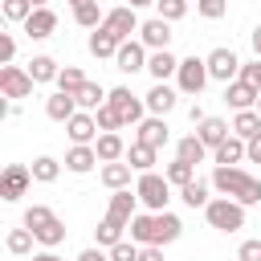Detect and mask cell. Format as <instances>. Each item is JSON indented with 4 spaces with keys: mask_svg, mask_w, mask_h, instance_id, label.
Wrapping results in <instances>:
<instances>
[{
    "mask_svg": "<svg viewBox=\"0 0 261 261\" xmlns=\"http://www.w3.org/2000/svg\"><path fill=\"white\" fill-rule=\"evenodd\" d=\"M147 57H151V49H147L139 37H130V41L118 45V53H114V69H122V73H139V69H147Z\"/></svg>",
    "mask_w": 261,
    "mask_h": 261,
    "instance_id": "cell-10",
    "label": "cell"
},
{
    "mask_svg": "<svg viewBox=\"0 0 261 261\" xmlns=\"http://www.w3.org/2000/svg\"><path fill=\"white\" fill-rule=\"evenodd\" d=\"M249 41H253V53H257V57H261V24H257V29H253V33H249Z\"/></svg>",
    "mask_w": 261,
    "mask_h": 261,
    "instance_id": "cell-55",
    "label": "cell"
},
{
    "mask_svg": "<svg viewBox=\"0 0 261 261\" xmlns=\"http://www.w3.org/2000/svg\"><path fill=\"white\" fill-rule=\"evenodd\" d=\"M135 212H139V192H130V188L110 192V204H106V216H110V220H118V224H126V228H130Z\"/></svg>",
    "mask_w": 261,
    "mask_h": 261,
    "instance_id": "cell-11",
    "label": "cell"
},
{
    "mask_svg": "<svg viewBox=\"0 0 261 261\" xmlns=\"http://www.w3.org/2000/svg\"><path fill=\"white\" fill-rule=\"evenodd\" d=\"M94 118H98V126L102 130H122V122H118V114H114V106L106 102V106H98L94 110Z\"/></svg>",
    "mask_w": 261,
    "mask_h": 261,
    "instance_id": "cell-46",
    "label": "cell"
},
{
    "mask_svg": "<svg viewBox=\"0 0 261 261\" xmlns=\"http://www.w3.org/2000/svg\"><path fill=\"white\" fill-rule=\"evenodd\" d=\"M130 8H147V4H155V0H126Z\"/></svg>",
    "mask_w": 261,
    "mask_h": 261,
    "instance_id": "cell-56",
    "label": "cell"
},
{
    "mask_svg": "<svg viewBox=\"0 0 261 261\" xmlns=\"http://www.w3.org/2000/svg\"><path fill=\"white\" fill-rule=\"evenodd\" d=\"M77 110H82V106H77V98H73V94H65V90H57V94H49V98H45V114H49L53 122H69Z\"/></svg>",
    "mask_w": 261,
    "mask_h": 261,
    "instance_id": "cell-21",
    "label": "cell"
},
{
    "mask_svg": "<svg viewBox=\"0 0 261 261\" xmlns=\"http://www.w3.org/2000/svg\"><path fill=\"white\" fill-rule=\"evenodd\" d=\"M208 192H212V179H192V184L179 188V200H184L188 208H208V200H212Z\"/></svg>",
    "mask_w": 261,
    "mask_h": 261,
    "instance_id": "cell-28",
    "label": "cell"
},
{
    "mask_svg": "<svg viewBox=\"0 0 261 261\" xmlns=\"http://www.w3.org/2000/svg\"><path fill=\"white\" fill-rule=\"evenodd\" d=\"M0 12H4V20H8V24H24V20L33 16V0H4V4H0Z\"/></svg>",
    "mask_w": 261,
    "mask_h": 261,
    "instance_id": "cell-41",
    "label": "cell"
},
{
    "mask_svg": "<svg viewBox=\"0 0 261 261\" xmlns=\"http://www.w3.org/2000/svg\"><path fill=\"white\" fill-rule=\"evenodd\" d=\"M33 73L24 65H0V94L8 102H20V98H33Z\"/></svg>",
    "mask_w": 261,
    "mask_h": 261,
    "instance_id": "cell-6",
    "label": "cell"
},
{
    "mask_svg": "<svg viewBox=\"0 0 261 261\" xmlns=\"http://www.w3.org/2000/svg\"><path fill=\"white\" fill-rule=\"evenodd\" d=\"M237 261H261V241H257V237L241 241V249H237Z\"/></svg>",
    "mask_w": 261,
    "mask_h": 261,
    "instance_id": "cell-47",
    "label": "cell"
},
{
    "mask_svg": "<svg viewBox=\"0 0 261 261\" xmlns=\"http://www.w3.org/2000/svg\"><path fill=\"white\" fill-rule=\"evenodd\" d=\"M139 261H163V245H143L139 249Z\"/></svg>",
    "mask_w": 261,
    "mask_h": 261,
    "instance_id": "cell-51",
    "label": "cell"
},
{
    "mask_svg": "<svg viewBox=\"0 0 261 261\" xmlns=\"http://www.w3.org/2000/svg\"><path fill=\"white\" fill-rule=\"evenodd\" d=\"M29 184H33V167H24V163H8L4 167V175H0V200H20L24 192H29Z\"/></svg>",
    "mask_w": 261,
    "mask_h": 261,
    "instance_id": "cell-8",
    "label": "cell"
},
{
    "mask_svg": "<svg viewBox=\"0 0 261 261\" xmlns=\"http://www.w3.org/2000/svg\"><path fill=\"white\" fill-rule=\"evenodd\" d=\"M139 241H118V245H110V261H139Z\"/></svg>",
    "mask_w": 261,
    "mask_h": 261,
    "instance_id": "cell-43",
    "label": "cell"
},
{
    "mask_svg": "<svg viewBox=\"0 0 261 261\" xmlns=\"http://www.w3.org/2000/svg\"><path fill=\"white\" fill-rule=\"evenodd\" d=\"M208 179H212V188H216L220 196H232V200H241L245 208L261 204V179H253L245 167H216Z\"/></svg>",
    "mask_w": 261,
    "mask_h": 261,
    "instance_id": "cell-1",
    "label": "cell"
},
{
    "mask_svg": "<svg viewBox=\"0 0 261 261\" xmlns=\"http://www.w3.org/2000/svg\"><path fill=\"white\" fill-rule=\"evenodd\" d=\"M73 20H77L82 29H98V24L106 20V12L98 8V0H86V4H77V8H73Z\"/></svg>",
    "mask_w": 261,
    "mask_h": 261,
    "instance_id": "cell-38",
    "label": "cell"
},
{
    "mask_svg": "<svg viewBox=\"0 0 261 261\" xmlns=\"http://www.w3.org/2000/svg\"><path fill=\"white\" fill-rule=\"evenodd\" d=\"M188 118H192V126H196V122H204L208 114H204V106H200V102H192V106H188Z\"/></svg>",
    "mask_w": 261,
    "mask_h": 261,
    "instance_id": "cell-53",
    "label": "cell"
},
{
    "mask_svg": "<svg viewBox=\"0 0 261 261\" xmlns=\"http://www.w3.org/2000/svg\"><path fill=\"white\" fill-rule=\"evenodd\" d=\"M241 77H245L249 86H257V90H261V57H253V61H245V65H241Z\"/></svg>",
    "mask_w": 261,
    "mask_h": 261,
    "instance_id": "cell-49",
    "label": "cell"
},
{
    "mask_svg": "<svg viewBox=\"0 0 261 261\" xmlns=\"http://www.w3.org/2000/svg\"><path fill=\"white\" fill-rule=\"evenodd\" d=\"M135 192H139V204H143L147 212H163L167 200H171V179L159 175V171H139Z\"/></svg>",
    "mask_w": 261,
    "mask_h": 261,
    "instance_id": "cell-3",
    "label": "cell"
},
{
    "mask_svg": "<svg viewBox=\"0 0 261 261\" xmlns=\"http://www.w3.org/2000/svg\"><path fill=\"white\" fill-rule=\"evenodd\" d=\"M126 163H130V167H135V171H155V163H159V151H155V147H147V143H139V139H135V143H130V147H126Z\"/></svg>",
    "mask_w": 261,
    "mask_h": 261,
    "instance_id": "cell-27",
    "label": "cell"
},
{
    "mask_svg": "<svg viewBox=\"0 0 261 261\" xmlns=\"http://www.w3.org/2000/svg\"><path fill=\"white\" fill-rule=\"evenodd\" d=\"M257 110H261V98H257Z\"/></svg>",
    "mask_w": 261,
    "mask_h": 261,
    "instance_id": "cell-59",
    "label": "cell"
},
{
    "mask_svg": "<svg viewBox=\"0 0 261 261\" xmlns=\"http://www.w3.org/2000/svg\"><path fill=\"white\" fill-rule=\"evenodd\" d=\"M171 20H163V16H151V20H143V29H139V41L147 45V49H167L171 45Z\"/></svg>",
    "mask_w": 261,
    "mask_h": 261,
    "instance_id": "cell-15",
    "label": "cell"
},
{
    "mask_svg": "<svg viewBox=\"0 0 261 261\" xmlns=\"http://www.w3.org/2000/svg\"><path fill=\"white\" fill-rule=\"evenodd\" d=\"M257 98H261V90H257V86H249L245 77H237V82H228V86H224V106H232V110H253V106H257Z\"/></svg>",
    "mask_w": 261,
    "mask_h": 261,
    "instance_id": "cell-16",
    "label": "cell"
},
{
    "mask_svg": "<svg viewBox=\"0 0 261 261\" xmlns=\"http://www.w3.org/2000/svg\"><path fill=\"white\" fill-rule=\"evenodd\" d=\"M57 175H61V163H57L53 155H37V159H33V179H37V184H53Z\"/></svg>",
    "mask_w": 261,
    "mask_h": 261,
    "instance_id": "cell-39",
    "label": "cell"
},
{
    "mask_svg": "<svg viewBox=\"0 0 261 261\" xmlns=\"http://www.w3.org/2000/svg\"><path fill=\"white\" fill-rule=\"evenodd\" d=\"M33 241H37V237H33V228H29V224H20V228H12V232H8V241H4V245H8V253H12V257H29V253H33Z\"/></svg>",
    "mask_w": 261,
    "mask_h": 261,
    "instance_id": "cell-36",
    "label": "cell"
},
{
    "mask_svg": "<svg viewBox=\"0 0 261 261\" xmlns=\"http://www.w3.org/2000/svg\"><path fill=\"white\" fill-rule=\"evenodd\" d=\"M49 216H53V208H49V204H29V208H24V220H20V224L37 228V224H45Z\"/></svg>",
    "mask_w": 261,
    "mask_h": 261,
    "instance_id": "cell-45",
    "label": "cell"
},
{
    "mask_svg": "<svg viewBox=\"0 0 261 261\" xmlns=\"http://www.w3.org/2000/svg\"><path fill=\"white\" fill-rule=\"evenodd\" d=\"M175 155L188 159V163H204V159H208V147L200 143V135H184V139L175 143Z\"/></svg>",
    "mask_w": 261,
    "mask_h": 261,
    "instance_id": "cell-34",
    "label": "cell"
},
{
    "mask_svg": "<svg viewBox=\"0 0 261 261\" xmlns=\"http://www.w3.org/2000/svg\"><path fill=\"white\" fill-rule=\"evenodd\" d=\"M86 82H90V77H86L77 65H61V73H57V90H65V94H77Z\"/></svg>",
    "mask_w": 261,
    "mask_h": 261,
    "instance_id": "cell-40",
    "label": "cell"
},
{
    "mask_svg": "<svg viewBox=\"0 0 261 261\" xmlns=\"http://www.w3.org/2000/svg\"><path fill=\"white\" fill-rule=\"evenodd\" d=\"M12 57H16V37L0 33V65H12Z\"/></svg>",
    "mask_w": 261,
    "mask_h": 261,
    "instance_id": "cell-48",
    "label": "cell"
},
{
    "mask_svg": "<svg viewBox=\"0 0 261 261\" xmlns=\"http://www.w3.org/2000/svg\"><path fill=\"white\" fill-rule=\"evenodd\" d=\"M232 135H241L245 143L253 139V135H261V110L253 106V110H237V118H232Z\"/></svg>",
    "mask_w": 261,
    "mask_h": 261,
    "instance_id": "cell-31",
    "label": "cell"
},
{
    "mask_svg": "<svg viewBox=\"0 0 261 261\" xmlns=\"http://www.w3.org/2000/svg\"><path fill=\"white\" fill-rule=\"evenodd\" d=\"M204 216H208V224H212L216 232H241V228H245V204L232 200V196H216V200H208Z\"/></svg>",
    "mask_w": 261,
    "mask_h": 261,
    "instance_id": "cell-2",
    "label": "cell"
},
{
    "mask_svg": "<svg viewBox=\"0 0 261 261\" xmlns=\"http://www.w3.org/2000/svg\"><path fill=\"white\" fill-rule=\"evenodd\" d=\"M245 159H249V163H261V135H253V139H249V147H245Z\"/></svg>",
    "mask_w": 261,
    "mask_h": 261,
    "instance_id": "cell-52",
    "label": "cell"
},
{
    "mask_svg": "<svg viewBox=\"0 0 261 261\" xmlns=\"http://www.w3.org/2000/svg\"><path fill=\"white\" fill-rule=\"evenodd\" d=\"M20 29H24L33 41H45V37L57 33V12H53V8H33V16H29Z\"/></svg>",
    "mask_w": 261,
    "mask_h": 261,
    "instance_id": "cell-17",
    "label": "cell"
},
{
    "mask_svg": "<svg viewBox=\"0 0 261 261\" xmlns=\"http://www.w3.org/2000/svg\"><path fill=\"white\" fill-rule=\"evenodd\" d=\"M212 82V73H208V61L204 57H179V69H175V90L179 94H188V98H200L204 94V86Z\"/></svg>",
    "mask_w": 261,
    "mask_h": 261,
    "instance_id": "cell-4",
    "label": "cell"
},
{
    "mask_svg": "<svg viewBox=\"0 0 261 261\" xmlns=\"http://www.w3.org/2000/svg\"><path fill=\"white\" fill-rule=\"evenodd\" d=\"M73 98H77V106H82V110H98V106H106L110 90H102L98 82H86V86H82V90H77Z\"/></svg>",
    "mask_w": 261,
    "mask_h": 261,
    "instance_id": "cell-33",
    "label": "cell"
},
{
    "mask_svg": "<svg viewBox=\"0 0 261 261\" xmlns=\"http://www.w3.org/2000/svg\"><path fill=\"white\" fill-rule=\"evenodd\" d=\"M29 73H33V82H57V73H61V65H57V57H49V53H37L29 65H24Z\"/></svg>",
    "mask_w": 261,
    "mask_h": 261,
    "instance_id": "cell-30",
    "label": "cell"
},
{
    "mask_svg": "<svg viewBox=\"0 0 261 261\" xmlns=\"http://www.w3.org/2000/svg\"><path fill=\"white\" fill-rule=\"evenodd\" d=\"M122 228H126V224H118V220L102 216V220H98V228H94V241H98L102 249H110V245H118V241H122Z\"/></svg>",
    "mask_w": 261,
    "mask_h": 261,
    "instance_id": "cell-37",
    "label": "cell"
},
{
    "mask_svg": "<svg viewBox=\"0 0 261 261\" xmlns=\"http://www.w3.org/2000/svg\"><path fill=\"white\" fill-rule=\"evenodd\" d=\"M143 102H147V114H171L175 110V102H179V90H171L167 82H155L147 94H143Z\"/></svg>",
    "mask_w": 261,
    "mask_h": 261,
    "instance_id": "cell-13",
    "label": "cell"
},
{
    "mask_svg": "<svg viewBox=\"0 0 261 261\" xmlns=\"http://www.w3.org/2000/svg\"><path fill=\"white\" fill-rule=\"evenodd\" d=\"M155 12H159L163 20H171V24H175V20H184V16H188V0H155Z\"/></svg>",
    "mask_w": 261,
    "mask_h": 261,
    "instance_id": "cell-42",
    "label": "cell"
},
{
    "mask_svg": "<svg viewBox=\"0 0 261 261\" xmlns=\"http://www.w3.org/2000/svg\"><path fill=\"white\" fill-rule=\"evenodd\" d=\"M69 4H73V8H77V4H86V0H69Z\"/></svg>",
    "mask_w": 261,
    "mask_h": 261,
    "instance_id": "cell-58",
    "label": "cell"
},
{
    "mask_svg": "<svg viewBox=\"0 0 261 261\" xmlns=\"http://www.w3.org/2000/svg\"><path fill=\"white\" fill-rule=\"evenodd\" d=\"M118 41H130V33H139L143 29V20H139V8H130V4H118V8H110L106 12V20H102Z\"/></svg>",
    "mask_w": 261,
    "mask_h": 261,
    "instance_id": "cell-9",
    "label": "cell"
},
{
    "mask_svg": "<svg viewBox=\"0 0 261 261\" xmlns=\"http://www.w3.org/2000/svg\"><path fill=\"white\" fill-rule=\"evenodd\" d=\"M139 143H147V147H167V139H171V126H167V118L163 114H147L143 122H139V135H135Z\"/></svg>",
    "mask_w": 261,
    "mask_h": 261,
    "instance_id": "cell-14",
    "label": "cell"
},
{
    "mask_svg": "<svg viewBox=\"0 0 261 261\" xmlns=\"http://www.w3.org/2000/svg\"><path fill=\"white\" fill-rule=\"evenodd\" d=\"M33 237H37V245H41V249H57V245L65 241V224H61L57 216H49L45 224H37V228H33Z\"/></svg>",
    "mask_w": 261,
    "mask_h": 261,
    "instance_id": "cell-29",
    "label": "cell"
},
{
    "mask_svg": "<svg viewBox=\"0 0 261 261\" xmlns=\"http://www.w3.org/2000/svg\"><path fill=\"white\" fill-rule=\"evenodd\" d=\"M94 163H102V159H98V151H94V143H73V147L65 151V167H69L73 175L94 171Z\"/></svg>",
    "mask_w": 261,
    "mask_h": 261,
    "instance_id": "cell-19",
    "label": "cell"
},
{
    "mask_svg": "<svg viewBox=\"0 0 261 261\" xmlns=\"http://www.w3.org/2000/svg\"><path fill=\"white\" fill-rule=\"evenodd\" d=\"M179 232H184V220L175 216V212H155V245H171V241H179Z\"/></svg>",
    "mask_w": 261,
    "mask_h": 261,
    "instance_id": "cell-25",
    "label": "cell"
},
{
    "mask_svg": "<svg viewBox=\"0 0 261 261\" xmlns=\"http://www.w3.org/2000/svg\"><path fill=\"white\" fill-rule=\"evenodd\" d=\"M65 135H69V143H98L102 126H98L94 110H77V114L65 122Z\"/></svg>",
    "mask_w": 261,
    "mask_h": 261,
    "instance_id": "cell-12",
    "label": "cell"
},
{
    "mask_svg": "<svg viewBox=\"0 0 261 261\" xmlns=\"http://www.w3.org/2000/svg\"><path fill=\"white\" fill-rule=\"evenodd\" d=\"M33 261H61V257H57V249H41V253H33Z\"/></svg>",
    "mask_w": 261,
    "mask_h": 261,
    "instance_id": "cell-54",
    "label": "cell"
},
{
    "mask_svg": "<svg viewBox=\"0 0 261 261\" xmlns=\"http://www.w3.org/2000/svg\"><path fill=\"white\" fill-rule=\"evenodd\" d=\"M130 241L155 245V212H135V220H130Z\"/></svg>",
    "mask_w": 261,
    "mask_h": 261,
    "instance_id": "cell-32",
    "label": "cell"
},
{
    "mask_svg": "<svg viewBox=\"0 0 261 261\" xmlns=\"http://www.w3.org/2000/svg\"><path fill=\"white\" fill-rule=\"evenodd\" d=\"M94 151H98V159H102V163L126 159V143H122V135H118V130H102V135H98V143H94Z\"/></svg>",
    "mask_w": 261,
    "mask_h": 261,
    "instance_id": "cell-24",
    "label": "cell"
},
{
    "mask_svg": "<svg viewBox=\"0 0 261 261\" xmlns=\"http://www.w3.org/2000/svg\"><path fill=\"white\" fill-rule=\"evenodd\" d=\"M130 171H135V167H130L126 159H114V163H102V167H98V179H102L110 192H118V188H130Z\"/></svg>",
    "mask_w": 261,
    "mask_h": 261,
    "instance_id": "cell-23",
    "label": "cell"
},
{
    "mask_svg": "<svg viewBox=\"0 0 261 261\" xmlns=\"http://www.w3.org/2000/svg\"><path fill=\"white\" fill-rule=\"evenodd\" d=\"M77 261H110V249H102V245H94V249H82V253H77Z\"/></svg>",
    "mask_w": 261,
    "mask_h": 261,
    "instance_id": "cell-50",
    "label": "cell"
},
{
    "mask_svg": "<svg viewBox=\"0 0 261 261\" xmlns=\"http://www.w3.org/2000/svg\"><path fill=\"white\" fill-rule=\"evenodd\" d=\"M163 175L171 179V188H184V184H192V179H196V163H188V159H179V155H175V159L163 167Z\"/></svg>",
    "mask_w": 261,
    "mask_h": 261,
    "instance_id": "cell-35",
    "label": "cell"
},
{
    "mask_svg": "<svg viewBox=\"0 0 261 261\" xmlns=\"http://www.w3.org/2000/svg\"><path fill=\"white\" fill-rule=\"evenodd\" d=\"M196 12H200L204 20H220V16L228 12V0H196Z\"/></svg>",
    "mask_w": 261,
    "mask_h": 261,
    "instance_id": "cell-44",
    "label": "cell"
},
{
    "mask_svg": "<svg viewBox=\"0 0 261 261\" xmlns=\"http://www.w3.org/2000/svg\"><path fill=\"white\" fill-rule=\"evenodd\" d=\"M175 69H179V57H175L171 49H151V57H147V73H151L155 82L175 77Z\"/></svg>",
    "mask_w": 261,
    "mask_h": 261,
    "instance_id": "cell-20",
    "label": "cell"
},
{
    "mask_svg": "<svg viewBox=\"0 0 261 261\" xmlns=\"http://www.w3.org/2000/svg\"><path fill=\"white\" fill-rule=\"evenodd\" d=\"M86 45H90V53H94V57H114L122 41H118L106 24H98V29H90V41H86Z\"/></svg>",
    "mask_w": 261,
    "mask_h": 261,
    "instance_id": "cell-26",
    "label": "cell"
},
{
    "mask_svg": "<svg viewBox=\"0 0 261 261\" xmlns=\"http://www.w3.org/2000/svg\"><path fill=\"white\" fill-rule=\"evenodd\" d=\"M106 102L114 106V114H118L122 126H139V122L147 118V102H143L139 94H130V86H114Z\"/></svg>",
    "mask_w": 261,
    "mask_h": 261,
    "instance_id": "cell-5",
    "label": "cell"
},
{
    "mask_svg": "<svg viewBox=\"0 0 261 261\" xmlns=\"http://www.w3.org/2000/svg\"><path fill=\"white\" fill-rule=\"evenodd\" d=\"M33 8H49V0H33Z\"/></svg>",
    "mask_w": 261,
    "mask_h": 261,
    "instance_id": "cell-57",
    "label": "cell"
},
{
    "mask_svg": "<svg viewBox=\"0 0 261 261\" xmlns=\"http://www.w3.org/2000/svg\"><path fill=\"white\" fill-rule=\"evenodd\" d=\"M204 61H208V73H212V82H224V86H228V82H237V77H241V65H245V61H241V57H237L228 45L212 49Z\"/></svg>",
    "mask_w": 261,
    "mask_h": 261,
    "instance_id": "cell-7",
    "label": "cell"
},
{
    "mask_svg": "<svg viewBox=\"0 0 261 261\" xmlns=\"http://www.w3.org/2000/svg\"><path fill=\"white\" fill-rule=\"evenodd\" d=\"M196 135H200V143H204L208 151H216V147H220V143H224V139L232 135V126H228L224 118H216V114H208L204 122H196Z\"/></svg>",
    "mask_w": 261,
    "mask_h": 261,
    "instance_id": "cell-18",
    "label": "cell"
},
{
    "mask_svg": "<svg viewBox=\"0 0 261 261\" xmlns=\"http://www.w3.org/2000/svg\"><path fill=\"white\" fill-rule=\"evenodd\" d=\"M245 147H249V143H245L241 135H228V139L212 151V163H216V167H237V163L245 159Z\"/></svg>",
    "mask_w": 261,
    "mask_h": 261,
    "instance_id": "cell-22",
    "label": "cell"
}]
</instances>
